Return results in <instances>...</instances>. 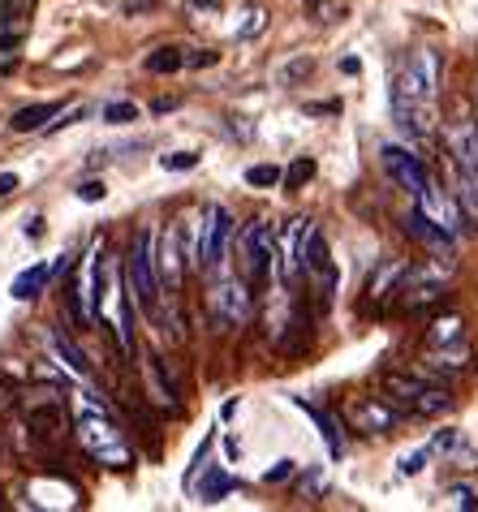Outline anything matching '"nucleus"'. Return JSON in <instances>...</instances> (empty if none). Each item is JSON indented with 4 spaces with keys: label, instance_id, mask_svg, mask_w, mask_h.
<instances>
[{
    "label": "nucleus",
    "instance_id": "4be33fe9",
    "mask_svg": "<svg viewBox=\"0 0 478 512\" xmlns=\"http://www.w3.org/2000/svg\"><path fill=\"white\" fill-rule=\"evenodd\" d=\"M52 349H56V358H61V366H69V371H74V375H82V379L91 375V362L82 358V349H78V345H74V340H69L65 332H52Z\"/></svg>",
    "mask_w": 478,
    "mask_h": 512
},
{
    "label": "nucleus",
    "instance_id": "c9c22d12",
    "mask_svg": "<svg viewBox=\"0 0 478 512\" xmlns=\"http://www.w3.org/2000/svg\"><path fill=\"white\" fill-rule=\"evenodd\" d=\"M448 495H453V508H461V512H474L478 508V491H470V487H453Z\"/></svg>",
    "mask_w": 478,
    "mask_h": 512
},
{
    "label": "nucleus",
    "instance_id": "f8f14e48",
    "mask_svg": "<svg viewBox=\"0 0 478 512\" xmlns=\"http://www.w3.org/2000/svg\"><path fill=\"white\" fill-rule=\"evenodd\" d=\"M414 203L423 207L427 216H431L435 224H440L444 233H453V237L461 233V224H466V216H461V203H457V194H453V190H444L440 181H431V177H427V186H423V194H418Z\"/></svg>",
    "mask_w": 478,
    "mask_h": 512
},
{
    "label": "nucleus",
    "instance_id": "bb28decb",
    "mask_svg": "<svg viewBox=\"0 0 478 512\" xmlns=\"http://www.w3.org/2000/svg\"><path fill=\"white\" fill-rule=\"evenodd\" d=\"M311 177H315V160L311 155H298V160L289 164V173H285V190H302Z\"/></svg>",
    "mask_w": 478,
    "mask_h": 512
},
{
    "label": "nucleus",
    "instance_id": "ea45409f",
    "mask_svg": "<svg viewBox=\"0 0 478 512\" xmlns=\"http://www.w3.org/2000/svg\"><path fill=\"white\" fill-rule=\"evenodd\" d=\"M13 190H18V173H0V198L13 194Z\"/></svg>",
    "mask_w": 478,
    "mask_h": 512
},
{
    "label": "nucleus",
    "instance_id": "f704fd0d",
    "mask_svg": "<svg viewBox=\"0 0 478 512\" xmlns=\"http://www.w3.org/2000/svg\"><path fill=\"white\" fill-rule=\"evenodd\" d=\"M323 491H328V482H323V474H319V469H311V474L302 478V495H306V500H319Z\"/></svg>",
    "mask_w": 478,
    "mask_h": 512
},
{
    "label": "nucleus",
    "instance_id": "473e14b6",
    "mask_svg": "<svg viewBox=\"0 0 478 512\" xmlns=\"http://www.w3.org/2000/svg\"><path fill=\"white\" fill-rule=\"evenodd\" d=\"M263 26H267V13H263V9H250V13H246V22L237 26V39H255Z\"/></svg>",
    "mask_w": 478,
    "mask_h": 512
},
{
    "label": "nucleus",
    "instance_id": "c756f323",
    "mask_svg": "<svg viewBox=\"0 0 478 512\" xmlns=\"http://www.w3.org/2000/svg\"><path fill=\"white\" fill-rule=\"evenodd\" d=\"M160 164L168 168V173H186V168L199 164V155L194 151H173V155H160Z\"/></svg>",
    "mask_w": 478,
    "mask_h": 512
},
{
    "label": "nucleus",
    "instance_id": "e433bc0d",
    "mask_svg": "<svg viewBox=\"0 0 478 512\" xmlns=\"http://www.w3.org/2000/svg\"><path fill=\"white\" fill-rule=\"evenodd\" d=\"M293 469H298L293 461H276V465H272V469H267V474H263V482H267V487H276V482L293 478Z\"/></svg>",
    "mask_w": 478,
    "mask_h": 512
},
{
    "label": "nucleus",
    "instance_id": "5701e85b",
    "mask_svg": "<svg viewBox=\"0 0 478 512\" xmlns=\"http://www.w3.org/2000/svg\"><path fill=\"white\" fill-rule=\"evenodd\" d=\"M427 366L431 371H444V375H461L470 366V353L466 349H448V345H440V349H431L427 353Z\"/></svg>",
    "mask_w": 478,
    "mask_h": 512
},
{
    "label": "nucleus",
    "instance_id": "7ed1b4c3",
    "mask_svg": "<svg viewBox=\"0 0 478 512\" xmlns=\"http://www.w3.org/2000/svg\"><path fill=\"white\" fill-rule=\"evenodd\" d=\"M125 284H130V297L138 306L147 310V315H160V272H156V237L147 229L134 237L130 254H125Z\"/></svg>",
    "mask_w": 478,
    "mask_h": 512
},
{
    "label": "nucleus",
    "instance_id": "a19ab883",
    "mask_svg": "<svg viewBox=\"0 0 478 512\" xmlns=\"http://www.w3.org/2000/svg\"><path fill=\"white\" fill-rule=\"evenodd\" d=\"M341 69H345V74H358V69H362V65H358V56H345Z\"/></svg>",
    "mask_w": 478,
    "mask_h": 512
},
{
    "label": "nucleus",
    "instance_id": "f03ea898",
    "mask_svg": "<svg viewBox=\"0 0 478 512\" xmlns=\"http://www.w3.org/2000/svg\"><path fill=\"white\" fill-rule=\"evenodd\" d=\"M74 435L87 457H95L100 465L108 469H130L134 465V452L125 444V435L117 431V422H112L104 409L95 405H78V422H74Z\"/></svg>",
    "mask_w": 478,
    "mask_h": 512
},
{
    "label": "nucleus",
    "instance_id": "9d476101",
    "mask_svg": "<svg viewBox=\"0 0 478 512\" xmlns=\"http://www.w3.org/2000/svg\"><path fill=\"white\" fill-rule=\"evenodd\" d=\"M345 418L354 431L362 435H388V431H397V422H401V409L397 405H388L384 396H354L345 409Z\"/></svg>",
    "mask_w": 478,
    "mask_h": 512
},
{
    "label": "nucleus",
    "instance_id": "39448f33",
    "mask_svg": "<svg viewBox=\"0 0 478 512\" xmlns=\"http://www.w3.org/2000/svg\"><path fill=\"white\" fill-rule=\"evenodd\" d=\"M255 315V293H250L246 280L224 276L212 284V319L216 327H246Z\"/></svg>",
    "mask_w": 478,
    "mask_h": 512
},
{
    "label": "nucleus",
    "instance_id": "c03bdc74",
    "mask_svg": "<svg viewBox=\"0 0 478 512\" xmlns=\"http://www.w3.org/2000/svg\"><path fill=\"white\" fill-rule=\"evenodd\" d=\"M302 5H311V9H315V5H319V0H302Z\"/></svg>",
    "mask_w": 478,
    "mask_h": 512
},
{
    "label": "nucleus",
    "instance_id": "ddd939ff",
    "mask_svg": "<svg viewBox=\"0 0 478 512\" xmlns=\"http://www.w3.org/2000/svg\"><path fill=\"white\" fill-rule=\"evenodd\" d=\"M156 272H160L164 293H177V289H181V276H186V254H181V224H168V229L160 233Z\"/></svg>",
    "mask_w": 478,
    "mask_h": 512
},
{
    "label": "nucleus",
    "instance_id": "f3484780",
    "mask_svg": "<svg viewBox=\"0 0 478 512\" xmlns=\"http://www.w3.org/2000/svg\"><path fill=\"white\" fill-rule=\"evenodd\" d=\"M26 414H31V431L44 435V439H56V435L65 431V409H61L56 396H48V401H35Z\"/></svg>",
    "mask_w": 478,
    "mask_h": 512
},
{
    "label": "nucleus",
    "instance_id": "aec40b11",
    "mask_svg": "<svg viewBox=\"0 0 478 512\" xmlns=\"http://www.w3.org/2000/svg\"><path fill=\"white\" fill-rule=\"evenodd\" d=\"M461 327H466V319H461L457 310H448V315H435L431 327H427V349L457 345V340H461Z\"/></svg>",
    "mask_w": 478,
    "mask_h": 512
},
{
    "label": "nucleus",
    "instance_id": "4c0bfd02",
    "mask_svg": "<svg viewBox=\"0 0 478 512\" xmlns=\"http://www.w3.org/2000/svg\"><path fill=\"white\" fill-rule=\"evenodd\" d=\"M104 194H108V190H104V181H82V186H78V198H82V203H100Z\"/></svg>",
    "mask_w": 478,
    "mask_h": 512
},
{
    "label": "nucleus",
    "instance_id": "a211bd4d",
    "mask_svg": "<svg viewBox=\"0 0 478 512\" xmlns=\"http://www.w3.org/2000/svg\"><path fill=\"white\" fill-rule=\"evenodd\" d=\"M61 117V104L56 99H48V104H31V108H18L9 121L13 134H35V130H48V121Z\"/></svg>",
    "mask_w": 478,
    "mask_h": 512
},
{
    "label": "nucleus",
    "instance_id": "6e6552de",
    "mask_svg": "<svg viewBox=\"0 0 478 512\" xmlns=\"http://www.w3.org/2000/svg\"><path fill=\"white\" fill-rule=\"evenodd\" d=\"M379 164H384V173L397 181V186L410 194V198L423 194L427 177H431V173H427V164L418 160L410 147H401V142H384V147H379Z\"/></svg>",
    "mask_w": 478,
    "mask_h": 512
},
{
    "label": "nucleus",
    "instance_id": "37998d69",
    "mask_svg": "<svg viewBox=\"0 0 478 512\" xmlns=\"http://www.w3.org/2000/svg\"><path fill=\"white\" fill-rule=\"evenodd\" d=\"M151 108H156V112H173V108H177V99H156Z\"/></svg>",
    "mask_w": 478,
    "mask_h": 512
},
{
    "label": "nucleus",
    "instance_id": "393cba45",
    "mask_svg": "<svg viewBox=\"0 0 478 512\" xmlns=\"http://www.w3.org/2000/svg\"><path fill=\"white\" fill-rule=\"evenodd\" d=\"M181 65H186V52H181V48H156V52L147 56L151 74H177Z\"/></svg>",
    "mask_w": 478,
    "mask_h": 512
},
{
    "label": "nucleus",
    "instance_id": "20e7f679",
    "mask_svg": "<svg viewBox=\"0 0 478 512\" xmlns=\"http://www.w3.org/2000/svg\"><path fill=\"white\" fill-rule=\"evenodd\" d=\"M444 147L461 173H478V117L466 99H457L453 117H444Z\"/></svg>",
    "mask_w": 478,
    "mask_h": 512
},
{
    "label": "nucleus",
    "instance_id": "dca6fc26",
    "mask_svg": "<svg viewBox=\"0 0 478 512\" xmlns=\"http://www.w3.org/2000/svg\"><path fill=\"white\" fill-rule=\"evenodd\" d=\"M143 375H147V392H151V401L156 405H164V409H177V383L168 379V366H164V358H151L143 362Z\"/></svg>",
    "mask_w": 478,
    "mask_h": 512
},
{
    "label": "nucleus",
    "instance_id": "a878e982",
    "mask_svg": "<svg viewBox=\"0 0 478 512\" xmlns=\"http://www.w3.org/2000/svg\"><path fill=\"white\" fill-rule=\"evenodd\" d=\"M246 181L255 190H272V186H280L285 181V173H280L276 164H255V168H246Z\"/></svg>",
    "mask_w": 478,
    "mask_h": 512
},
{
    "label": "nucleus",
    "instance_id": "f257e3e1",
    "mask_svg": "<svg viewBox=\"0 0 478 512\" xmlns=\"http://www.w3.org/2000/svg\"><path fill=\"white\" fill-rule=\"evenodd\" d=\"M379 396L388 405H397L401 414L410 418H440L453 409V392L440 388V383H427L418 375H405V371H384L379 375Z\"/></svg>",
    "mask_w": 478,
    "mask_h": 512
},
{
    "label": "nucleus",
    "instance_id": "4468645a",
    "mask_svg": "<svg viewBox=\"0 0 478 512\" xmlns=\"http://www.w3.org/2000/svg\"><path fill=\"white\" fill-rule=\"evenodd\" d=\"M405 272H410V259H384L371 272V280H367V302H362V310H388V302H392V293L401 289V280H405Z\"/></svg>",
    "mask_w": 478,
    "mask_h": 512
},
{
    "label": "nucleus",
    "instance_id": "423d86ee",
    "mask_svg": "<svg viewBox=\"0 0 478 512\" xmlns=\"http://www.w3.org/2000/svg\"><path fill=\"white\" fill-rule=\"evenodd\" d=\"M233 241V216L224 211L220 203H212L203 211V229L194 237V254H199V272L203 267H216L224 259V250H229Z\"/></svg>",
    "mask_w": 478,
    "mask_h": 512
},
{
    "label": "nucleus",
    "instance_id": "72a5a7b5",
    "mask_svg": "<svg viewBox=\"0 0 478 512\" xmlns=\"http://www.w3.org/2000/svg\"><path fill=\"white\" fill-rule=\"evenodd\" d=\"M457 444H461V431H457V426H444V431L431 439V452H453Z\"/></svg>",
    "mask_w": 478,
    "mask_h": 512
},
{
    "label": "nucleus",
    "instance_id": "2eb2a0df",
    "mask_svg": "<svg viewBox=\"0 0 478 512\" xmlns=\"http://www.w3.org/2000/svg\"><path fill=\"white\" fill-rule=\"evenodd\" d=\"M56 272H65V259H56V263H35V267H26V272L13 280V297H18V302H31V297H39L52 284V276Z\"/></svg>",
    "mask_w": 478,
    "mask_h": 512
},
{
    "label": "nucleus",
    "instance_id": "9b49d317",
    "mask_svg": "<svg viewBox=\"0 0 478 512\" xmlns=\"http://www.w3.org/2000/svg\"><path fill=\"white\" fill-rule=\"evenodd\" d=\"M401 229L410 233V237L418 241V246H423V250L431 254L435 263H453V254H457V246H453V233H444L440 224H435V220H431V216H427V211L418 207V203L410 207V216H405Z\"/></svg>",
    "mask_w": 478,
    "mask_h": 512
},
{
    "label": "nucleus",
    "instance_id": "b1692460",
    "mask_svg": "<svg viewBox=\"0 0 478 512\" xmlns=\"http://www.w3.org/2000/svg\"><path fill=\"white\" fill-rule=\"evenodd\" d=\"M229 491H233V478L224 474L220 465H207V478H203V487H199V500L203 504H220Z\"/></svg>",
    "mask_w": 478,
    "mask_h": 512
},
{
    "label": "nucleus",
    "instance_id": "6ab92c4d",
    "mask_svg": "<svg viewBox=\"0 0 478 512\" xmlns=\"http://www.w3.org/2000/svg\"><path fill=\"white\" fill-rule=\"evenodd\" d=\"M293 405L306 409V418H315L319 426V435H323V444H328L332 457H345V439H341V422H336L332 414H323L319 405H306V396H293Z\"/></svg>",
    "mask_w": 478,
    "mask_h": 512
},
{
    "label": "nucleus",
    "instance_id": "7c9ffc66",
    "mask_svg": "<svg viewBox=\"0 0 478 512\" xmlns=\"http://www.w3.org/2000/svg\"><path fill=\"white\" fill-rule=\"evenodd\" d=\"M448 461H453V469H478V452L474 448H466V439L453 448V452H444Z\"/></svg>",
    "mask_w": 478,
    "mask_h": 512
},
{
    "label": "nucleus",
    "instance_id": "58836bf2",
    "mask_svg": "<svg viewBox=\"0 0 478 512\" xmlns=\"http://www.w3.org/2000/svg\"><path fill=\"white\" fill-rule=\"evenodd\" d=\"M216 61H220V52H212V48H203V52L186 56V65H190V69H207V65H216Z\"/></svg>",
    "mask_w": 478,
    "mask_h": 512
},
{
    "label": "nucleus",
    "instance_id": "2f4dec72",
    "mask_svg": "<svg viewBox=\"0 0 478 512\" xmlns=\"http://www.w3.org/2000/svg\"><path fill=\"white\" fill-rule=\"evenodd\" d=\"M104 121L108 125H130V121H138V108L134 104H108L104 108Z\"/></svg>",
    "mask_w": 478,
    "mask_h": 512
},
{
    "label": "nucleus",
    "instance_id": "79ce46f5",
    "mask_svg": "<svg viewBox=\"0 0 478 512\" xmlns=\"http://www.w3.org/2000/svg\"><path fill=\"white\" fill-rule=\"evenodd\" d=\"M39 233H44V220H39V216H35L31 224H26V237H39Z\"/></svg>",
    "mask_w": 478,
    "mask_h": 512
},
{
    "label": "nucleus",
    "instance_id": "0eeeda50",
    "mask_svg": "<svg viewBox=\"0 0 478 512\" xmlns=\"http://www.w3.org/2000/svg\"><path fill=\"white\" fill-rule=\"evenodd\" d=\"M440 302H444V284L435 280L427 267H414L410 263V272H405L401 289L392 293V306H397L401 315H418V310H431V306H440Z\"/></svg>",
    "mask_w": 478,
    "mask_h": 512
},
{
    "label": "nucleus",
    "instance_id": "1a4fd4ad",
    "mask_svg": "<svg viewBox=\"0 0 478 512\" xmlns=\"http://www.w3.org/2000/svg\"><path fill=\"white\" fill-rule=\"evenodd\" d=\"M242 254H246V276H250V284H263L267 276H272V267H276V229H272V224H267V220L246 224Z\"/></svg>",
    "mask_w": 478,
    "mask_h": 512
},
{
    "label": "nucleus",
    "instance_id": "cd10ccee",
    "mask_svg": "<svg viewBox=\"0 0 478 512\" xmlns=\"http://www.w3.org/2000/svg\"><path fill=\"white\" fill-rule=\"evenodd\" d=\"M311 69H315L311 56H293V61L280 69V87H298L302 78H311Z\"/></svg>",
    "mask_w": 478,
    "mask_h": 512
},
{
    "label": "nucleus",
    "instance_id": "c85d7f7f",
    "mask_svg": "<svg viewBox=\"0 0 478 512\" xmlns=\"http://www.w3.org/2000/svg\"><path fill=\"white\" fill-rule=\"evenodd\" d=\"M427 457H431V448L405 452V457H401V465H397V474H401V478H414V474H423V465H427Z\"/></svg>",
    "mask_w": 478,
    "mask_h": 512
},
{
    "label": "nucleus",
    "instance_id": "412c9836",
    "mask_svg": "<svg viewBox=\"0 0 478 512\" xmlns=\"http://www.w3.org/2000/svg\"><path fill=\"white\" fill-rule=\"evenodd\" d=\"M457 203H461V216H466V224H474L478 229V173H461L457 168Z\"/></svg>",
    "mask_w": 478,
    "mask_h": 512
}]
</instances>
